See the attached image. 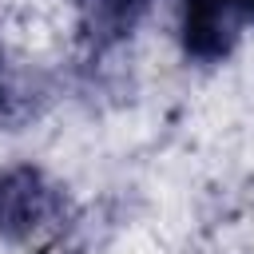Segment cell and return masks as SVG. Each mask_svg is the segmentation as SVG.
Returning a JSON list of instances; mask_svg holds the SVG:
<instances>
[{
	"instance_id": "obj_3",
	"label": "cell",
	"mask_w": 254,
	"mask_h": 254,
	"mask_svg": "<svg viewBox=\"0 0 254 254\" xmlns=\"http://www.w3.org/2000/svg\"><path fill=\"white\" fill-rule=\"evenodd\" d=\"M151 8V0H75L79 12V44L87 48V56H103L115 44H123L135 24L143 20V12Z\"/></svg>"
},
{
	"instance_id": "obj_2",
	"label": "cell",
	"mask_w": 254,
	"mask_h": 254,
	"mask_svg": "<svg viewBox=\"0 0 254 254\" xmlns=\"http://www.w3.org/2000/svg\"><path fill=\"white\" fill-rule=\"evenodd\" d=\"M250 16H254V0H183L179 32H183L187 56L202 64L222 60L238 44L242 24Z\"/></svg>"
},
{
	"instance_id": "obj_1",
	"label": "cell",
	"mask_w": 254,
	"mask_h": 254,
	"mask_svg": "<svg viewBox=\"0 0 254 254\" xmlns=\"http://www.w3.org/2000/svg\"><path fill=\"white\" fill-rule=\"evenodd\" d=\"M64 190L36 167H12L0 175V234L8 242H32L64 222Z\"/></svg>"
}]
</instances>
